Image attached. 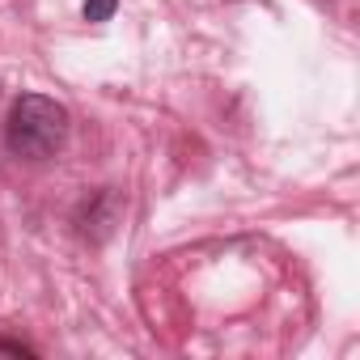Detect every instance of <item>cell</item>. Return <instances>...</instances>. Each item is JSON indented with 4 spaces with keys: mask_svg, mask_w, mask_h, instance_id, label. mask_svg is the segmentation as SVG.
Segmentation results:
<instances>
[{
    "mask_svg": "<svg viewBox=\"0 0 360 360\" xmlns=\"http://www.w3.org/2000/svg\"><path fill=\"white\" fill-rule=\"evenodd\" d=\"M0 352H13V356H34V347H30V343H22V339H0Z\"/></svg>",
    "mask_w": 360,
    "mask_h": 360,
    "instance_id": "277c9868",
    "label": "cell"
},
{
    "mask_svg": "<svg viewBox=\"0 0 360 360\" xmlns=\"http://www.w3.org/2000/svg\"><path fill=\"white\" fill-rule=\"evenodd\" d=\"M119 212H123L119 191L102 187V191H89V195L77 204L72 225H77V233H81L85 242H106V238L115 233V225H119Z\"/></svg>",
    "mask_w": 360,
    "mask_h": 360,
    "instance_id": "7a4b0ae2",
    "label": "cell"
},
{
    "mask_svg": "<svg viewBox=\"0 0 360 360\" xmlns=\"http://www.w3.org/2000/svg\"><path fill=\"white\" fill-rule=\"evenodd\" d=\"M68 140V110L47 94H22L5 123V148L22 161H47Z\"/></svg>",
    "mask_w": 360,
    "mask_h": 360,
    "instance_id": "6da1fadb",
    "label": "cell"
},
{
    "mask_svg": "<svg viewBox=\"0 0 360 360\" xmlns=\"http://www.w3.org/2000/svg\"><path fill=\"white\" fill-rule=\"evenodd\" d=\"M115 9H119V0H85V5H81L85 22H110Z\"/></svg>",
    "mask_w": 360,
    "mask_h": 360,
    "instance_id": "3957f363",
    "label": "cell"
}]
</instances>
